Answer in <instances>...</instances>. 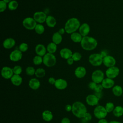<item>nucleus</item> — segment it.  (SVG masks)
<instances>
[{
	"label": "nucleus",
	"mask_w": 123,
	"mask_h": 123,
	"mask_svg": "<svg viewBox=\"0 0 123 123\" xmlns=\"http://www.w3.org/2000/svg\"><path fill=\"white\" fill-rule=\"evenodd\" d=\"M60 54L62 58L67 60L69 58H72L73 53L69 49L63 48L60 50Z\"/></svg>",
	"instance_id": "obj_19"
},
{
	"label": "nucleus",
	"mask_w": 123,
	"mask_h": 123,
	"mask_svg": "<svg viewBox=\"0 0 123 123\" xmlns=\"http://www.w3.org/2000/svg\"><path fill=\"white\" fill-rule=\"evenodd\" d=\"M12 83L15 86H19L22 83L23 79L20 75L13 74L10 79Z\"/></svg>",
	"instance_id": "obj_23"
},
{
	"label": "nucleus",
	"mask_w": 123,
	"mask_h": 123,
	"mask_svg": "<svg viewBox=\"0 0 123 123\" xmlns=\"http://www.w3.org/2000/svg\"><path fill=\"white\" fill-rule=\"evenodd\" d=\"M42 117L45 121L50 122L52 120L53 116L51 111L49 110H45L42 113Z\"/></svg>",
	"instance_id": "obj_24"
},
{
	"label": "nucleus",
	"mask_w": 123,
	"mask_h": 123,
	"mask_svg": "<svg viewBox=\"0 0 123 123\" xmlns=\"http://www.w3.org/2000/svg\"><path fill=\"white\" fill-rule=\"evenodd\" d=\"M56 80H55V79L54 77H49V79H48V82H49V83L50 84H51V85H54V84H55V82H56Z\"/></svg>",
	"instance_id": "obj_44"
},
{
	"label": "nucleus",
	"mask_w": 123,
	"mask_h": 123,
	"mask_svg": "<svg viewBox=\"0 0 123 123\" xmlns=\"http://www.w3.org/2000/svg\"><path fill=\"white\" fill-rule=\"evenodd\" d=\"M112 112L114 116L120 117L123 115V107L121 106H117L115 107Z\"/></svg>",
	"instance_id": "obj_29"
},
{
	"label": "nucleus",
	"mask_w": 123,
	"mask_h": 123,
	"mask_svg": "<svg viewBox=\"0 0 123 123\" xmlns=\"http://www.w3.org/2000/svg\"><path fill=\"white\" fill-rule=\"evenodd\" d=\"M62 35H61L58 32L54 33L52 37V42L56 45L60 44L62 41Z\"/></svg>",
	"instance_id": "obj_27"
},
{
	"label": "nucleus",
	"mask_w": 123,
	"mask_h": 123,
	"mask_svg": "<svg viewBox=\"0 0 123 123\" xmlns=\"http://www.w3.org/2000/svg\"><path fill=\"white\" fill-rule=\"evenodd\" d=\"M47 16L46 14L43 12H37L33 15V18L39 23H43L46 22Z\"/></svg>",
	"instance_id": "obj_13"
},
{
	"label": "nucleus",
	"mask_w": 123,
	"mask_h": 123,
	"mask_svg": "<svg viewBox=\"0 0 123 123\" xmlns=\"http://www.w3.org/2000/svg\"><path fill=\"white\" fill-rule=\"evenodd\" d=\"M33 61V63L34 64L37 65H40L43 62V59L41 56L37 55L34 57Z\"/></svg>",
	"instance_id": "obj_35"
},
{
	"label": "nucleus",
	"mask_w": 123,
	"mask_h": 123,
	"mask_svg": "<svg viewBox=\"0 0 123 123\" xmlns=\"http://www.w3.org/2000/svg\"><path fill=\"white\" fill-rule=\"evenodd\" d=\"M15 44V41L12 38H8L5 39L3 42V46L6 49L12 48Z\"/></svg>",
	"instance_id": "obj_22"
},
{
	"label": "nucleus",
	"mask_w": 123,
	"mask_h": 123,
	"mask_svg": "<svg viewBox=\"0 0 123 123\" xmlns=\"http://www.w3.org/2000/svg\"><path fill=\"white\" fill-rule=\"evenodd\" d=\"M18 6V3L17 1L12 0L8 3V8L11 11L15 10Z\"/></svg>",
	"instance_id": "obj_32"
},
{
	"label": "nucleus",
	"mask_w": 123,
	"mask_h": 123,
	"mask_svg": "<svg viewBox=\"0 0 123 123\" xmlns=\"http://www.w3.org/2000/svg\"><path fill=\"white\" fill-rule=\"evenodd\" d=\"M98 123H109V122L105 118H103V119H99Z\"/></svg>",
	"instance_id": "obj_48"
},
{
	"label": "nucleus",
	"mask_w": 123,
	"mask_h": 123,
	"mask_svg": "<svg viewBox=\"0 0 123 123\" xmlns=\"http://www.w3.org/2000/svg\"><path fill=\"white\" fill-rule=\"evenodd\" d=\"M26 74L30 76H32L35 74L36 70L32 66H28L25 69Z\"/></svg>",
	"instance_id": "obj_36"
},
{
	"label": "nucleus",
	"mask_w": 123,
	"mask_h": 123,
	"mask_svg": "<svg viewBox=\"0 0 123 123\" xmlns=\"http://www.w3.org/2000/svg\"><path fill=\"white\" fill-rule=\"evenodd\" d=\"M7 8V3L3 0L0 1V12H4Z\"/></svg>",
	"instance_id": "obj_40"
},
{
	"label": "nucleus",
	"mask_w": 123,
	"mask_h": 123,
	"mask_svg": "<svg viewBox=\"0 0 123 123\" xmlns=\"http://www.w3.org/2000/svg\"><path fill=\"white\" fill-rule=\"evenodd\" d=\"M28 85L30 88L33 90H37L40 86V81L37 78H33L31 79L29 82Z\"/></svg>",
	"instance_id": "obj_20"
},
{
	"label": "nucleus",
	"mask_w": 123,
	"mask_h": 123,
	"mask_svg": "<svg viewBox=\"0 0 123 123\" xmlns=\"http://www.w3.org/2000/svg\"><path fill=\"white\" fill-rule=\"evenodd\" d=\"M105 108L107 112L110 113V112L113 111L115 107H114V104L112 102H109L106 104Z\"/></svg>",
	"instance_id": "obj_34"
},
{
	"label": "nucleus",
	"mask_w": 123,
	"mask_h": 123,
	"mask_svg": "<svg viewBox=\"0 0 123 123\" xmlns=\"http://www.w3.org/2000/svg\"><path fill=\"white\" fill-rule=\"evenodd\" d=\"M65 32V29L64 28H60L59 31H58V32L61 34V35H63L64 32Z\"/></svg>",
	"instance_id": "obj_51"
},
{
	"label": "nucleus",
	"mask_w": 123,
	"mask_h": 123,
	"mask_svg": "<svg viewBox=\"0 0 123 123\" xmlns=\"http://www.w3.org/2000/svg\"><path fill=\"white\" fill-rule=\"evenodd\" d=\"M91 79L92 81L97 84L101 83L104 79V74L103 72L100 70H96L92 73Z\"/></svg>",
	"instance_id": "obj_7"
},
{
	"label": "nucleus",
	"mask_w": 123,
	"mask_h": 123,
	"mask_svg": "<svg viewBox=\"0 0 123 123\" xmlns=\"http://www.w3.org/2000/svg\"><path fill=\"white\" fill-rule=\"evenodd\" d=\"M54 86L55 87L58 89L63 90L67 87L68 84L65 80L62 78H59L56 80Z\"/></svg>",
	"instance_id": "obj_15"
},
{
	"label": "nucleus",
	"mask_w": 123,
	"mask_h": 123,
	"mask_svg": "<svg viewBox=\"0 0 123 123\" xmlns=\"http://www.w3.org/2000/svg\"><path fill=\"white\" fill-rule=\"evenodd\" d=\"M120 73L119 68L115 66L108 68L105 72V74L108 78L113 79L118 76Z\"/></svg>",
	"instance_id": "obj_8"
},
{
	"label": "nucleus",
	"mask_w": 123,
	"mask_h": 123,
	"mask_svg": "<svg viewBox=\"0 0 123 123\" xmlns=\"http://www.w3.org/2000/svg\"><path fill=\"white\" fill-rule=\"evenodd\" d=\"M72 58L74 61H79L81 60L82 58V55L79 52H75L73 54Z\"/></svg>",
	"instance_id": "obj_37"
},
{
	"label": "nucleus",
	"mask_w": 123,
	"mask_h": 123,
	"mask_svg": "<svg viewBox=\"0 0 123 123\" xmlns=\"http://www.w3.org/2000/svg\"><path fill=\"white\" fill-rule=\"evenodd\" d=\"M47 49L49 53L53 54L55 53L57 50V45L53 42L49 43L47 47Z\"/></svg>",
	"instance_id": "obj_30"
},
{
	"label": "nucleus",
	"mask_w": 123,
	"mask_h": 123,
	"mask_svg": "<svg viewBox=\"0 0 123 123\" xmlns=\"http://www.w3.org/2000/svg\"><path fill=\"white\" fill-rule=\"evenodd\" d=\"M116 62V61L115 59L112 56L110 55H108L104 57L103 59V64L108 68L115 66Z\"/></svg>",
	"instance_id": "obj_11"
},
{
	"label": "nucleus",
	"mask_w": 123,
	"mask_h": 123,
	"mask_svg": "<svg viewBox=\"0 0 123 123\" xmlns=\"http://www.w3.org/2000/svg\"><path fill=\"white\" fill-rule=\"evenodd\" d=\"M112 92L115 96L120 97L123 95V90L121 86L115 85L112 88Z\"/></svg>",
	"instance_id": "obj_25"
},
{
	"label": "nucleus",
	"mask_w": 123,
	"mask_h": 123,
	"mask_svg": "<svg viewBox=\"0 0 123 123\" xmlns=\"http://www.w3.org/2000/svg\"><path fill=\"white\" fill-rule=\"evenodd\" d=\"M109 123H122L117 121H111Z\"/></svg>",
	"instance_id": "obj_52"
},
{
	"label": "nucleus",
	"mask_w": 123,
	"mask_h": 123,
	"mask_svg": "<svg viewBox=\"0 0 123 123\" xmlns=\"http://www.w3.org/2000/svg\"><path fill=\"white\" fill-rule=\"evenodd\" d=\"M74 60L72 59V58H69L67 60V62L68 63V64L69 65H72L74 63Z\"/></svg>",
	"instance_id": "obj_47"
},
{
	"label": "nucleus",
	"mask_w": 123,
	"mask_h": 123,
	"mask_svg": "<svg viewBox=\"0 0 123 123\" xmlns=\"http://www.w3.org/2000/svg\"><path fill=\"white\" fill-rule=\"evenodd\" d=\"M65 110L67 112L72 111V105H71L70 104H67L65 106Z\"/></svg>",
	"instance_id": "obj_45"
},
{
	"label": "nucleus",
	"mask_w": 123,
	"mask_h": 123,
	"mask_svg": "<svg viewBox=\"0 0 123 123\" xmlns=\"http://www.w3.org/2000/svg\"><path fill=\"white\" fill-rule=\"evenodd\" d=\"M100 54H101V55L103 58L108 55V54H107V53L106 52V50H102V51H101V52L100 53Z\"/></svg>",
	"instance_id": "obj_49"
},
{
	"label": "nucleus",
	"mask_w": 123,
	"mask_h": 123,
	"mask_svg": "<svg viewBox=\"0 0 123 123\" xmlns=\"http://www.w3.org/2000/svg\"><path fill=\"white\" fill-rule=\"evenodd\" d=\"M103 57L100 53H93L91 54L88 61L91 65L94 66H98L103 63Z\"/></svg>",
	"instance_id": "obj_4"
},
{
	"label": "nucleus",
	"mask_w": 123,
	"mask_h": 123,
	"mask_svg": "<svg viewBox=\"0 0 123 123\" xmlns=\"http://www.w3.org/2000/svg\"><path fill=\"white\" fill-rule=\"evenodd\" d=\"M35 30L37 34L41 35L44 33L45 31V28L43 25L41 24H37L35 28Z\"/></svg>",
	"instance_id": "obj_33"
},
{
	"label": "nucleus",
	"mask_w": 123,
	"mask_h": 123,
	"mask_svg": "<svg viewBox=\"0 0 123 123\" xmlns=\"http://www.w3.org/2000/svg\"><path fill=\"white\" fill-rule=\"evenodd\" d=\"M99 98L95 94H90L86 96V103L91 106H96L98 104Z\"/></svg>",
	"instance_id": "obj_10"
},
{
	"label": "nucleus",
	"mask_w": 123,
	"mask_h": 123,
	"mask_svg": "<svg viewBox=\"0 0 123 123\" xmlns=\"http://www.w3.org/2000/svg\"><path fill=\"white\" fill-rule=\"evenodd\" d=\"M46 23L47 25L49 27H53L55 26L56 24V21L55 18L51 15L48 16L46 20Z\"/></svg>",
	"instance_id": "obj_26"
},
{
	"label": "nucleus",
	"mask_w": 123,
	"mask_h": 123,
	"mask_svg": "<svg viewBox=\"0 0 123 123\" xmlns=\"http://www.w3.org/2000/svg\"><path fill=\"white\" fill-rule=\"evenodd\" d=\"M114 81L113 79L110 78H106L103 79L101 82V85L104 88L109 89L112 88L114 86Z\"/></svg>",
	"instance_id": "obj_17"
},
{
	"label": "nucleus",
	"mask_w": 123,
	"mask_h": 123,
	"mask_svg": "<svg viewBox=\"0 0 123 123\" xmlns=\"http://www.w3.org/2000/svg\"><path fill=\"white\" fill-rule=\"evenodd\" d=\"M1 74L2 77L6 79H11L14 74L13 69L9 67L4 66L1 69Z\"/></svg>",
	"instance_id": "obj_12"
},
{
	"label": "nucleus",
	"mask_w": 123,
	"mask_h": 123,
	"mask_svg": "<svg viewBox=\"0 0 123 123\" xmlns=\"http://www.w3.org/2000/svg\"><path fill=\"white\" fill-rule=\"evenodd\" d=\"M97 85V83H96L95 82H93V81H92V82H90L88 84V87H89L90 89L94 90V89H95V87H96Z\"/></svg>",
	"instance_id": "obj_42"
},
{
	"label": "nucleus",
	"mask_w": 123,
	"mask_h": 123,
	"mask_svg": "<svg viewBox=\"0 0 123 123\" xmlns=\"http://www.w3.org/2000/svg\"><path fill=\"white\" fill-rule=\"evenodd\" d=\"M103 87L102 86L101 84H97L94 91L95 92H101L103 89Z\"/></svg>",
	"instance_id": "obj_41"
},
{
	"label": "nucleus",
	"mask_w": 123,
	"mask_h": 123,
	"mask_svg": "<svg viewBox=\"0 0 123 123\" xmlns=\"http://www.w3.org/2000/svg\"><path fill=\"white\" fill-rule=\"evenodd\" d=\"M99 99L101 98L102 97V92H95V94Z\"/></svg>",
	"instance_id": "obj_50"
},
{
	"label": "nucleus",
	"mask_w": 123,
	"mask_h": 123,
	"mask_svg": "<svg viewBox=\"0 0 123 123\" xmlns=\"http://www.w3.org/2000/svg\"><path fill=\"white\" fill-rule=\"evenodd\" d=\"M43 62L45 65L48 67H52L56 63V58L53 54L47 53L43 56Z\"/></svg>",
	"instance_id": "obj_5"
},
{
	"label": "nucleus",
	"mask_w": 123,
	"mask_h": 123,
	"mask_svg": "<svg viewBox=\"0 0 123 123\" xmlns=\"http://www.w3.org/2000/svg\"><path fill=\"white\" fill-rule=\"evenodd\" d=\"M82 36L79 33L77 32H74L71 35V39L75 43L81 42L82 39Z\"/></svg>",
	"instance_id": "obj_28"
},
{
	"label": "nucleus",
	"mask_w": 123,
	"mask_h": 123,
	"mask_svg": "<svg viewBox=\"0 0 123 123\" xmlns=\"http://www.w3.org/2000/svg\"><path fill=\"white\" fill-rule=\"evenodd\" d=\"M80 43L82 48L86 50H93L98 45L97 40L95 38L89 36L83 37Z\"/></svg>",
	"instance_id": "obj_2"
},
{
	"label": "nucleus",
	"mask_w": 123,
	"mask_h": 123,
	"mask_svg": "<svg viewBox=\"0 0 123 123\" xmlns=\"http://www.w3.org/2000/svg\"><path fill=\"white\" fill-rule=\"evenodd\" d=\"M93 113L95 117L98 119L105 118L108 114V112L105 107L101 105L97 106L93 111Z\"/></svg>",
	"instance_id": "obj_6"
},
{
	"label": "nucleus",
	"mask_w": 123,
	"mask_h": 123,
	"mask_svg": "<svg viewBox=\"0 0 123 123\" xmlns=\"http://www.w3.org/2000/svg\"><path fill=\"white\" fill-rule=\"evenodd\" d=\"M37 25V22L32 17H26L23 21V26L28 30L34 29Z\"/></svg>",
	"instance_id": "obj_9"
},
{
	"label": "nucleus",
	"mask_w": 123,
	"mask_h": 123,
	"mask_svg": "<svg viewBox=\"0 0 123 123\" xmlns=\"http://www.w3.org/2000/svg\"><path fill=\"white\" fill-rule=\"evenodd\" d=\"M86 73V69L83 66H79L77 67L74 71V74L75 76L78 78H82L85 77Z\"/></svg>",
	"instance_id": "obj_18"
},
{
	"label": "nucleus",
	"mask_w": 123,
	"mask_h": 123,
	"mask_svg": "<svg viewBox=\"0 0 123 123\" xmlns=\"http://www.w3.org/2000/svg\"><path fill=\"white\" fill-rule=\"evenodd\" d=\"M28 45L25 43H22L19 47V50H20L22 52H24L28 49Z\"/></svg>",
	"instance_id": "obj_39"
},
{
	"label": "nucleus",
	"mask_w": 123,
	"mask_h": 123,
	"mask_svg": "<svg viewBox=\"0 0 123 123\" xmlns=\"http://www.w3.org/2000/svg\"><path fill=\"white\" fill-rule=\"evenodd\" d=\"M35 51L37 55L44 56L46 54V49L43 45L39 44L36 46Z\"/></svg>",
	"instance_id": "obj_21"
},
{
	"label": "nucleus",
	"mask_w": 123,
	"mask_h": 123,
	"mask_svg": "<svg viewBox=\"0 0 123 123\" xmlns=\"http://www.w3.org/2000/svg\"><path fill=\"white\" fill-rule=\"evenodd\" d=\"M72 113L78 118H83L87 112V109L84 103L75 101L72 104Z\"/></svg>",
	"instance_id": "obj_1"
},
{
	"label": "nucleus",
	"mask_w": 123,
	"mask_h": 123,
	"mask_svg": "<svg viewBox=\"0 0 123 123\" xmlns=\"http://www.w3.org/2000/svg\"><path fill=\"white\" fill-rule=\"evenodd\" d=\"M122 97H123V95H122Z\"/></svg>",
	"instance_id": "obj_54"
},
{
	"label": "nucleus",
	"mask_w": 123,
	"mask_h": 123,
	"mask_svg": "<svg viewBox=\"0 0 123 123\" xmlns=\"http://www.w3.org/2000/svg\"><path fill=\"white\" fill-rule=\"evenodd\" d=\"M22 52L18 49L12 51L10 54V59L12 62H18L22 58Z\"/></svg>",
	"instance_id": "obj_14"
},
{
	"label": "nucleus",
	"mask_w": 123,
	"mask_h": 123,
	"mask_svg": "<svg viewBox=\"0 0 123 123\" xmlns=\"http://www.w3.org/2000/svg\"><path fill=\"white\" fill-rule=\"evenodd\" d=\"M61 123H70V120L67 117H64L62 119Z\"/></svg>",
	"instance_id": "obj_46"
},
{
	"label": "nucleus",
	"mask_w": 123,
	"mask_h": 123,
	"mask_svg": "<svg viewBox=\"0 0 123 123\" xmlns=\"http://www.w3.org/2000/svg\"><path fill=\"white\" fill-rule=\"evenodd\" d=\"M90 26L87 23H83L82 24L79 28V33L83 37L87 36L90 32Z\"/></svg>",
	"instance_id": "obj_16"
},
{
	"label": "nucleus",
	"mask_w": 123,
	"mask_h": 123,
	"mask_svg": "<svg viewBox=\"0 0 123 123\" xmlns=\"http://www.w3.org/2000/svg\"><path fill=\"white\" fill-rule=\"evenodd\" d=\"M13 74H18L20 75L22 72V67L19 65H16L13 68Z\"/></svg>",
	"instance_id": "obj_38"
},
{
	"label": "nucleus",
	"mask_w": 123,
	"mask_h": 123,
	"mask_svg": "<svg viewBox=\"0 0 123 123\" xmlns=\"http://www.w3.org/2000/svg\"><path fill=\"white\" fill-rule=\"evenodd\" d=\"M2 0L4 1L6 3H9V2H10L12 1V0Z\"/></svg>",
	"instance_id": "obj_53"
},
{
	"label": "nucleus",
	"mask_w": 123,
	"mask_h": 123,
	"mask_svg": "<svg viewBox=\"0 0 123 123\" xmlns=\"http://www.w3.org/2000/svg\"><path fill=\"white\" fill-rule=\"evenodd\" d=\"M80 26V21L76 18H71L68 19L65 24L64 29L67 34H72L75 32Z\"/></svg>",
	"instance_id": "obj_3"
},
{
	"label": "nucleus",
	"mask_w": 123,
	"mask_h": 123,
	"mask_svg": "<svg viewBox=\"0 0 123 123\" xmlns=\"http://www.w3.org/2000/svg\"><path fill=\"white\" fill-rule=\"evenodd\" d=\"M83 118H84L86 121H89L92 119V115L90 113L87 112Z\"/></svg>",
	"instance_id": "obj_43"
},
{
	"label": "nucleus",
	"mask_w": 123,
	"mask_h": 123,
	"mask_svg": "<svg viewBox=\"0 0 123 123\" xmlns=\"http://www.w3.org/2000/svg\"><path fill=\"white\" fill-rule=\"evenodd\" d=\"M35 75L37 78H42L46 74L45 70L43 68H38L36 70Z\"/></svg>",
	"instance_id": "obj_31"
}]
</instances>
